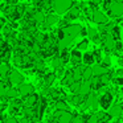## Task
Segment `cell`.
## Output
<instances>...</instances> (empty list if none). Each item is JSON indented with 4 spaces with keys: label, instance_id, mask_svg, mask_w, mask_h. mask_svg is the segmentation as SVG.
Segmentation results:
<instances>
[{
    "label": "cell",
    "instance_id": "35",
    "mask_svg": "<svg viewBox=\"0 0 123 123\" xmlns=\"http://www.w3.org/2000/svg\"><path fill=\"white\" fill-rule=\"evenodd\" d=\"M0 4H1V0H0Z\"/></svg>",
    "mask_w": 123,
    "mask_h": 123
},
{
    "label": "cell",
    "instance_id": "19",
    "mask_svg": "<svg viewBox=\"0 0 123 123\" xmlns=\"http://www.w3.org/2000/svg\"><path fill=\"white\" fill-rule=\"evenodd\" d=\"M11 72V65L8 62H1L0 64V78H7Z\"/></svg>",
    "mask_w": 123,
    "mask_h": 123
},
{
    "label": "cell",
    "instance_id": "36",
    "mask_svg": "<svg viewBox=\"0 0 123 123\" xmlns=\"http://www.w3.org/2000/svg\"><path fill=\"white\" fill-rule=\"evenodd\" d=\"M0 64H1V61H0Z\"/></svg>",
    "mask_w": 123,
    "mask_h": 123
},
{
    "label": "cell",
    "instance_id": "23",
    "mask_svg": "<svg viewBox=\"0 0 123 123\" xmlns=\"http://www.w3.org/2000/svg\"><path fill=\"white\" fill-rule=\"evenodd\" d=\"M54 107H56V110H60V111H64V110H68V109H69L66 101H64V99H57Z\"/></svg>",
    "mask_w": 123,
    "mask_h": 123
},
{
    "label": "cell",
    "instance_id": "21",
    "mask_svg": "<svg viewBox=\"0 0 123 123\" xmlns=\"http://www.w3.org/2000/svg\"><path fill=\"white\" fill-rule=\"evenodd\" d=\"M4 97H6V98H9V99L17 98V97H19V90H17V89H15V87H7Z\"/></svg>",
    "mask_w": 123,
    "mask_h": 123
},
{
    "label": "cell",
    "instance_id": "28",
    "mask_svg": "<svg viewBox=\"0 0 123 123\" xmlns=\"http://www.w3.org/2000/svg\"><path fill=\"white\" fill-rule=\"evenodd\" d=\"M72 123H85V120H83V118L81 117V115H73V119H72Z\"/></svg>",
    "mask_w": 123,
    "mask_h": 123
},
{
    "label": "cell",
    "instance_id": "26",
    "mask_svg": "<svg viewBox=\"0 0 123 123\" xmlns=\"http://www.w3.org/2000/svg\"><path fill=\"white\" fill-rule=\"evenodd\" d=\"M86 123H99V118L98 114H90L86 119Z\"/></svg>",
    "mask_w": 123,
    "mask_h": 123
},
{
    "label": "cell",
    "instance_id": "11",
    "mask_svg": "<svg viewBox=\"0 0 123 123\" xmlns=\"http://www.w3.org/2000/svg\"><path fill=\"white\" fill-rule=\"evenodd\" d=\"M107 111H109V115L111 118H119L120 115L123 114V106L120 103L111 105V106L107 109Z\"/></svg>",
    "mask_w": 123,
    "mask_h": 123
},
{
    "label": "cell",
    "instance_id": "30",
    "mask_svg": "<svg viewBox=\"0 0 123 123\" xmlns=\"http://www.w3.org/2000/svg\"><path fill=\"white\" fill-rule=\"evenodd\" d=\"M115 83H117L118 86H123V75L115 77Z\"/></svg>",
    "mask_w": 123,
    "mask_h": 123
},
{
    "label": "cell",
    "instance_id": "34",
    "mask_svg": "<svg viewBox=\"0 0 123 123\" xmlns=\"http://www.w3.org/2000/svg\"><path fill=\"white\" fill-rule=\"evenodd\" d=\"M19 123H29V119H28L27 117H24L21 120H19Z\"/></svg>",
    "mask_w": 123,
    "mask_h": 123
},
{
    "label": "cell",
    "instance_id": "18",
    "mask_svg": "<svg viewBox=\"0 0 123 123\" xmlns=\"http://www.w3.org/2000/svg\"><path fill=\"white\" fill-rule=\"evenodd\" d=\"M50 65H52V68H53L54 70H58V69H61V68H64L65 64L61 60V57H60L58 54H56V56H53V58H52Z\"/></svg>",
    "mask_w": 123,
    "mask_h": 123
},
{
    "label": "cell",
    "instance_id": "33",
    "mask_svg": "<svg viewBox=\"0 0 123 123\" xmlns=\"http://www.w3.org/2000/svg\"><path fill=\"white\" fill-rule=\"evenodd\" d=\"M7 24V19L6 17H0V31L3 29V27Z\"/></svg>",
    "mask_w": 123,
    "mask_h": 123
},
{
    "label": "cell",
    "instance_id": "20",
    "mask_svg": "<svg viewBox=\"0 0 123 123\" xmlns=\"http://www.w3.org/2000/svg\"><path fill=\"white\" fill-rule=\"evenodd\" d=\"M89 45H90V40H89V38H82V40L75 45V48L81 52H85V50H87Z\"/></svg>",
    "mask_w": 123,
    "mask_h": 123
},
{
    "label": "cell",
    "instance_id": "9",
    "mask_svg": "<svg viewBox=\"0 0 123 123\" xmlns=\"http://www.w3.org/2000/svg\"><path fill=\"white\" fill-rule=\"evenodd\" d=\"M17 90H19V95L20 97H27L29 95V94L35 93V87H33L32 83H20L19 86H17Z\"/></svg>",
    "mask_w": 123,
    "mask_h": 123
},
{
    "label": "cell",
    "instance_id": "16",
    "mask_svg": "<svg viewBox=\"0 0 123 123\" xmlns=\"http://www.w3.org/2000/svg\"><path fill=\"white\" fill-rule=\"evenodd\" d=\"M24 106L25 107H35L36 105H37V102H38V95L37 94H35V93H32V94H29V95H27V97H24Z\"/></svg>",
    "mask_w": 123,
    "mask_h": 123
},
{
    "label": "cell",
    "instance_id": "10",
    "mask_svg": "<svg viewBox=\"0 0 123 123\" xmlns=\"http://www.w3.org/2000/svg\"><path fill=\"white\" fill-rule=\"evenodd\" d=\"M85 103H86V106H87V107H90V109H93V110H97V109H98V106H99L98 95L94 94V93H90L89 95H86Z\"/></svg>",
    "mask_w": 123,
    "mask_h": 123
},
{
    "label": "cell",
    "instance_id": "14",
    "mask_svg": "<svg viewBox=\"0 0 123 123\" xmlns=\"http://www.w3.org/2000/svg\"><path fill=\"white\" fill-rule=\"evenodd\" d=\"M45 16L46 15H45V12H44L43 9H36V11L31 15V19H32L37 25H40V24H43V23L45 21Z\"/></svg>",
    "mask_w": 123,
    "mask_h": 123
},
{
    "label": "cell",
    "instance_id": "8",
    "mask_svg": "<svg viewBox=\"0 0 123 123\" xmlns=\"http://www.w3.org/2000/svg\"><path fill=\"white\" fill-rule=\"evenodd\" d=\"M81 15H82V9H81V6H78V4H74L73 3V6L69 8V11L66 12V19L69 20V21H72V20L77 19V17H80Z\"/></svg>",
    "mask_w": 123,
    "mask_h": 123
},
{
    "label": "cell",
    "instance_id": "31",
    "mask_svg": "<svg viewBox=\"0 0 123 123\" xmlns=\"http://www.w3.org/2000/svg\"><path fill=\"white\" fill-rule=\"evenodd\" d=\"M102 1H103V0H90V6H93V8H95L97 6L102 4Z\"/></svg>",
    "mask_w": 123,
    "mask_h": 123
},
{
    "label": "cell",
    "instance_id": "7",
    "mask_svg": "<svg viewBox=\"0 0 123 123\" xmlns=\"http://www.w3.org/2000/svg\"><path fill=\"white\" fill-rule=\"evenodd\" d=\"M54 117L57 119V123H72V119H73V114L69 110H64V111L57 110Z\"/></svg>",
    "mask_w": 123,
    "mask_h": 123
},
{
    "label": "cell",
    "instance_id": "12",
    "mask_svg": "<svg viewBox=\"0 0 123 123\" xmlns=\"http://www.w3.org/2000/svg\"><path fill=\"white\" fill-rule=\"evenodd\" d=\"M70 62H72L74 66L82 64V53H81V50H78L77 48L70 50Z\"/></svg>",
    "mask_w": 123,
    "mask_h": 123
},
{
    "label": "cell",
    "instance_id": "25",
    "mask_svg": "<svg viewBox=\"0 0 123 123\" xmlns=\"http://www.w3.org/2000/svg\"><path fill=\"white\" fill-rule=\"evenodd\" d=\"M15 8H16V13H19L20 16H24L25 12H27V4H19L17 3L16 6H15Z\"/></svg>",
    "mask_w": 123,
    "mask_h": 123
},
{
    "label": "cell",
    "instance_id": "4",
    "mask_svg": "<svg viewBox=\"0 0 123 123\" xmlns=\"http://www.w3.org/2000/svg\"><path fill=\"white\" fill-rule=\"evenodd\" d=\"M112 99H114V94L111 91H105L101 95H98V101H99V106L103 110H107L110 106L112 105Z\"/></svg>",
    "mask_w": 123,
    "mask_h": 123
},
{
    "label": "cell",
    "instance_id": "27",
    "mask_svg": "<svg viewBox=\"0 0 123 123\" xmlns=\"http://www.w3.org/2000/svg\"><path fill=\"white\" fill-rule=\"evenodd\" d=\"M101 64H102V65H105V66H107V68H109L110 65H111V58H110V56H105V57H102V61H101Z\"/></svg>",
    "mask_w": 123,
    "mask_h": 123
},
{
    "label": "cell",
    "instance_id": "32",
    "mask_svg": "<svg viewBox=\"0 0 123 123\" xmlns=\"http://www.w3.org/2000/svg\"><path fill=\"white\" fill-rule=\"evenodd\" d=\"M4 123H19V120L16 119V118H8V119H6L4 120Z\"/></svg>",
    "mask_w": 123,
    "mask_h": 123
},
{
    "label": "cell",
    "instance_id": "29",
    "mask_svg": "<svg viewBox=\"0 0 123 123\" xmlns=\"http://www.w3.org/2000/svg\"><path fill=\"white\" fill-rule=\"evenodd\" d=\"M6 90H7L6 83H3L1 81H0V98H1V97H4V94H6Z\"/></svg>",
    "mask_w": 123,
    "mask_h": 123
},
{
    "label": "cell",
    "instance_id": "2",
    "mask_svg": "<svg viewBox=\"0 0 123 123\" xmlns=\"http://www.w3.org/2000/svg\"><path fill=\"white\" fill-rule=\"evenodd\" d=\"M107 13L111 19H120L123 17V1L122 0H112L110 4Z\"/></svg>",
    "mask_w": 123,
    "mask_h": 123
},
{
    "label": "cell",
    "instance_id": "1",
    "mask_svg": "<svg viewBox=\"0 0 123 123\" xmlns=\"http://www.w3.org/2000/svg\"><path fill=\"white\" fill-rule=\"evenodd\" d=\"M73 0H52V9L57 15H64L73 6Z\"/></svg>",
    "mask_w": 123,
    "mask_h": 123
},
{
    "label": "cell",
    "instance_id": "17",
    "mask_svg": "<svg viewBox=\"0 0 123 123\" xmlns=\"http://www.w3.org/2000/svg\"><path fill=\"white\" fill-rule=\"evenodd\" d=\"M94 62H95V58H94V54L93 52H86L85 54H82V64L85 65V66H91V65H94Z\"/></svg>",
    "mask_w": 123,
    "mask_h": 123
},
{
    "label": "cell",
    "instance_id": "3",
    "mask_svg": "<svg viewBox=\"0 0 123 123\" xmlns=\"http://www.w3.org/2000/svg\"><path fill=\"white\" fill-rule=\"evenodd\" d=\"M90 20L94 23V24H105V23L109 21V17H107L106 12L102 11V9H98V8H93V12H91V16H90Z\"/></svg>",
    "mask_w": 123,
    "mask_h": 123
},
{
    "label": "cell",
    "instance_id": "15",
    "mask_svg": "<svg viewBox=\"0 0 123 123\" xmlns=\"http://www.w3.org/2000/svg\"><path fill=\"white\" fill-rule=\"evenodd\" d=\"M90 93H91L90 82H89V81H82L81 85H80V89H78V93L77 94H80V95H82V97H86V95H89Z\"/></svg>",
    "mask_w": 123,
    "mask_h": 123
},
{
    "label": "cell",
    "instance_id": "24",
    "mask_svg": "<svg viewBox=\"0 0 123 123\" xmlns=\"http://www.w3.org/2000/svg\"><path fill=\"white\" fill-rule=\"evenodd\" d=\"M93 77V70H91V66H85L82 72V80L83 81H89Z\"/></svg>",
    "mask_w": 123,
    "mask_h": 123
},
{
    "label": "cell",
    "instance_id": "13",
    "mask_svg": "<svg viewBox=\"0 0 123 123\" xmlns=\"http://www.w3.org/2000/svg\"><path fill=\"white\" fill-rule=\"evenodd\" d=\"M91 70H93V75H95V77H101L102 74H105V73L109 72V68L105 66V65H102L101 62H98V64L91 65Z\"/></svg>",
    "mask_w": 123,
    "mask_h": 123
},
{
    "label": "cell",
    "instance_id": "22",
    "mask_svg": "<svg viewBox=\"0 0 123 123\" xmlns=\"http://www.w3.org/2000/svg\"><path fill=\"white\" fill-rule=\"evenodd\" d=\"M56 78H57L56 73H46V74L44 75V83H45L46 86H50L52 83L56 81Z\"/></svg>",
    "mask_w": 123,
    "mask_h": 123
},
{
    "label": "cell",
    "instance_id": "6",
    "mask_svg": "<svg viewBox=\"0 0 123 123\" xmlns=\"http://www.w3.org/2000/svg\"><path fill=\"white\" fill-rule=\"evenodd\" d=\"M7 81H8L11 85H17V86H19L20 83L24 82V75H23L21 73L19 72V70L11 69V72H9L8 77H7Z\"/></svg>",
    "mask_w": 123,
    "mask_h": 123
},
{
    "label": "cell",
    "instance_id": "5",
    "mask_svg": "<svg viewBox=\"0 0 123 123\" xmlns=\"http://www.w3.org/2000/svg\"><path fill=\"white\" fill-rule=\"evenodd\" d=\"M82 29H83V27L81 24H77V23H74V24H69V25H66V27L64 28L65 35L72 36L73 38H77L78 36H81Z\"/></svg>",
    "mask_w": 123,
    "mask_h": 123
}]
</instances>
